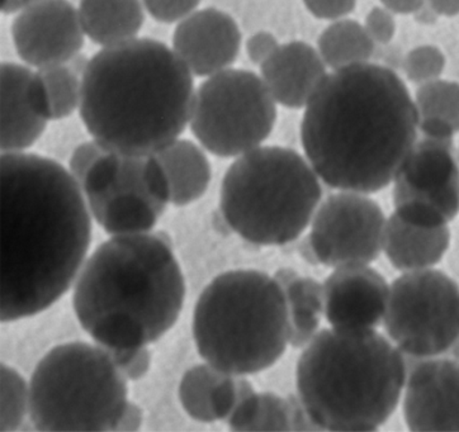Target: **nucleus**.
<instances>
[{
    "label": "nucleus",
    "instance_id": "1",
    "mask_svg": "<svg viewBox=\"0 0 459 432\" xmlns=\"http://www.w3.org/2000/svg\"><path fill=\"white\" fill-rule=\"evenodd\" d=\"M2 323L50 308L74 283L91 241L81 186L59 162L3 152Z\"/></svg>",
    "mask_w": 459,
    "mask_h": 432
},
{
    "label": "nucleus",
    "instance_id": "2",
    "mask_svg": "<svg viewBox=\"0 0 459 432\" xmlns=\"http://www.w3.org/2000/svg\"><path fill=\"white\" fill-rule=\"evenodd\" d=\"M419 119L399 73L368 61L326 73L305 107L299 134L326 186L373 194L394 183L419 139Z\"/></svg>",
    "mask_w": 459,
    "mask_h": 432
},
{
    "label": "nucleus",
    "instance_id": "3",
    "mask_svg": "<svg viewBox=\"0 0 459 432\" xmlns=\"http://www.w3.org/2000/svg\"><path fill=\"white\" fill-rule=\"evenodd\" d=\"M195 96L193 73L173 48L136 37L91 57L82 76L79 115L106 149L150 156L185 133Z\"/></svg>",
    "mask_w": 459,
    "mask_h": 432
},
{
    "label": "nucleus",
    "instance_id": "4",
    "mask_svg": "<svg viewBox=\"0 0 459 432\" xmlns=\"http://www.w3.org/2000/svg\"><path fill=\"white\" fill-rule=\"evenodd\" d=\"M186 281L164 234L113 236L85 260L73 307L79 324L107 349L148 346L178 321Z\"/></svg>",
    "mask_w": 459,
    "mask_h": 432
},
{
    "label": "nucleus",
    "instance_id": "5",
    "mask_svg": "<svg viewBox=\"0 0 459 432\" xmlns=\"http://www.w3.org/2000/svg\"><path fill=\"white\" fill-rule=\"evenodd\" d=\"M405 354L375 329H325L305 346L297 393L320 430L375 431L405 388Z\"/></svg>",
    "mask_w": 459,
    "mask_h": 432
},
{
    "label": "nucleus",
    "instance_id": "6",
    "mask_svg": "<svg viewBox=\"0 0 459 432\" xmlns=\"http://www.w3.org/2000/svg\"><path fill=\"white\" fill-rule=\"evenodd\" d=\"M192 329L198 354L210 366L232 376L264 372L290 345L286 297L265 272H222L195 303Z\"/></svg>",
    "mask_w": 459,
    "mask_h": 432
},
{
    "label": "nucleus",
    "instance_id": "7",
    "mask_svg": "<svg viewBox=\"0 0 459 432\" xmlns=\"http://www.w3.org/2000/svg\"><path fill=\"white\" fill-rule=\"evenodd\" d=\"M319 179L295 150L259 146L230 165L220 210L243 240L281 246L297 240L314 219L323 197Z\"/></svg>",
    "mask_w": 459,
    "mask_h": 432
},
{
    "label": "nucleus",
    "instance_id": "8",
    "mask_svg": "<svg viewBox=\"0 0 459 432\" xmlns=\"http://www.w3.org/2000/svg\"><path fill=\"white\" fill-rule=\"evenodd\" d=\"M127 382L103 346H55L30 376V421L44 432L113 431L128 402Z\"/></svg>",
    "mask_w": 459,
    "mask_h": 432
},
{
    "label": "nucleus",
    "instance_id": "9",
    "mask_svg": "<svg viewBox=\"0 0 459 432\" xmlns=\"http://www.w3.org/2000/svg\"><path fill=\"white\" fill-rule=\"evenodd\" d=\"M275 122L277 103L263 79L229 67L208 76L195 91L189 127L206 151L230 159L262 146Z\"/></svg>",
    "mask_w": 459,
    "mask_h": 432
},
{
    "label": "nucleus",
    "instance_id": "10",
    "mask_svg": "<svg viewBox=\"0 0 459 432\" xmlns=\"http://www.w3.org/2000/svg\"><path fill=\"white\" fill-rule=\"evenodd\" d=\"M78 184L91 217L111 236L152 231L170 203L169 182L155 155L106 150Z\"/></svg>",
    "mask_w": 459,
    "mask_h": 432
},
{
    "label": "nucleus",
    "instance_id": "11",
    "mask_svg": "<svg viewBox=\"0 0 459 432\" xmlns=\"http://www.w3.org/2000/svg\"><path fill=\"white\" fill-rule=\"evenodd\" d=\"M385 333L406 357H442L459 335V286L429 268L403 272L390 286Z\"/></svg>",
    "mask_w": 459,
    "mask_h": 432
},
{
    "label": "nucleus",
    "instance_id": "12",
    "mask_svg": "<svg viewBox=\"0 0 459 432\" xmlns=\"http://www.w3.org/2000/svg\"><path fill=\"white\" fill-rule=\"evenodd\" d=\"M385 222L382 208L367 194L335 193L315 212L310 235L302 244L304 255L333 269L369 265L384 251Z\"/></svg>",
    "mask_w": 459,
    "mask_h": 432
},
{
    "label": "nucleus",
    "instance_id": "13",
    "mask_svg": "<svg viewBox=\"0 0 459 432\" xmlns=\"http://www.w3.org/2000/svg\"><path fill=\"white\" fill-rule=\"evenodd\" d=\"M394 213L410 225L448 226L459 214V158L455 141H416L394 180Z\"/></svg>",
    "mask_w": 459,
    "mask_h": 432
},
{
    "label": "nucleus",
    "instance_id": "14",
    "mask_svg": "<svg viewBox=\"0 0 459 432\" xmlns=\"http://www.w3.org/2000/svg\"><path fill=\"white\" fill-rule=\"evenodd\" d=\"M11 32L18 56L35 69L67 64L84 46L79 12L69 0H38L17 14Z\"/></svg>",
    "mask_w": 459,
    "mask_h": 432
},
{
    "label": "nucleus",
    "instance_id": "15",
    "mask_svg": "<svg viewBox=\"0 0 459 432\" xmlns=\"http://www.w3.org/2000/svg\"><path fill=\"white\" fill-rule=\"evenodd\" d=\"M412 359L403 402L409 430L459 431V361L443 355Z\"/></svg>",
    "mask_w": 459,
    "mask_h": 432
},
{
    "label": "nucleus",
    "instance_id": "16",
    "mask_svg": "<svg viewBox=\"0 0 459 432\" xmlns=\"http://www.w3.org/2000/svg\"><path fill=\"white\" fill-rule=\"evenodd\" d=\"M237 21L216 8L195 11L177 24L173 50L193 76L208 78L234 65L240 54Z\"/></svg>",
    "mask_w": 459,
    "mask_h": 432
},
{
    "label": "nucleus",
    "instance_id": "17",
    "mask_svg": "<svg viewBox=\"0 0 459 432\" xmlns=\"http://www.w3.org/2000/svg\"><path fill=\"white\" fill-rule=\"evenodd\" d=\"M325 318L336 329H376L384 321L390 286L369 265L335 268L324 283Z\"/></svg>",
    "mask_w": 459,
    "mask_h": 432
},
{
    "label": "nucleus",
    "instance_id": "18",
    "mask_svg": "<svg viewBox=\"0 0 459 432\" xmlns=\"http://www.w3.org/2000/svg\"><path fill=\"white\" fill-rule=\"evenodd\" d=\"M259 67L260 78L275 103L296 110L307 106L327 73L317 48L304 41L280 45Z\"/></svg>",
    "mask_w": 459,
    "mask_h": 432
},
{
    "label": "nucleus",
    "instance_id": "19",
    "mask_svg": "<svg viewBox=\"0 0 459 432\" xmlns=\"http://www.w3.org/2000/svg\"><path fill=\"white\" fill-rule=\"evenodd\" d=\"M33 72L15 63H3L0 67L2 85V152H23L35 145L48 127L30 99V84Z\"/></svg>",
    "mask_w": 459,
    "mask_h": 432
},
{
    "label": "nucleus",
    "instance_id": "20",
    "mask_svg": "<svg viewBox=\"0 0 459 432\" xmlns=\"http://www.w3.org/2000/svg\"><path fill=\"white\" fill-rule=\"evenodd\" d=\"M250 382L210 364L186 370L179 384V401L186 415L195 421H228Z\"/></svg>",
    "mask_w": 459,
    "mask_h": 432
},
{
    "label": "nucleus",
    "instance_id": "21",
    "mask_svg": "<svg viewBox=\"0 0 459 432\" xmlns=\"http://www.w3.org/2000/svg\"><path fill=\"white\" fill-rule=\"evenodd\" d=\"M452 244L449 226L425 229L410 225L394 213L385 222L384 251L391 264L403 272L434 268Z\"/></svg>",
    "mask_w": 459,
    "mask_h": 432
},
{
    "label": "nucleus",
    "instance_id": "22",
    "mask_svg": "<svg viewBox=\"0 0 459 432\" xmlns=\"http://www.w3.org/2000/svg\"><path fill=\"white\" fill-rule=\"evenodd\" d=\"M143 0H81L79 18L85 36L102 48L136 39L143 22Z\"/></svg>",
    "mask_w": 459,
    "mask_h": 432
},
{
    "label": "nucleus",
    "instance_id": "23",
    "mask_svg": "<svg viewBox=\"0 0 459 432\" xmlns=\"http://www.w3.org/2000/svg\"><path fill=\"white\" fill-rule=\"evenodd\" d=\"M155 156L167 174L171 204L185 207L204 197L212 168L200 146L191 140L178 139Z\"/></svg>",
    "mask_w": 459,
    "mask_h": 432
},
{
    "label": "nucleus",
    "instance_id": "24",
    "mask_svg": "<svg viewBox=\"0 0 459 432\" xmlns=\"http://www.w3.org/2000/svg\"><path fill=\"white\" fill-rule=\"evenodd\" d=\"M274 278L283 290L289 308L290 345L305 348L319 333L325 315L324 284L287 268L280 269Z\"/></svg>",
    "mask_w": 459,
    "mask_h": 432
},
{
    "label": "nucleus",
    "instance_id": "25",
    "mask_svg": "<svg viewBox=\"0 0 459 432\" xmlns=\"http://www.w3.org/2000/svg\"><path fill=\"white\" fill-rule=\"evenodd\" d=\"M30 99L36 110L48 121L70 117L81 106L82 78L66 64L41 67L33 73Z\"/></svg>",
    "mask_w": 459,
    "mask_h": 432
},
{
    "label": "nucleus",
    "instance_id": "26",
    "mask_svg": "<svg viewBox=\"0 0 459 432\" xmlns=\"http://www.w3.org/2000/svg\"><path fill=\"white\" fill-rule=\"evenodd\" d=\"M226 422L232 431H292V396L281 398L271 392L258 393L250 385Z\"/></svg>",
    "mask_w": 459,
    "mask_h": 432
},
{
    "label": "nucleus",
    "instance_id": "27",
    "mask_svg": "<svg viewBox=\"0 0 459 432\" xmlns=\"http://www.w3.org/2000/svg\"><path fill=\"white\" fill-rule=\"evenodd\" d=\"M317 51L329 69L368 63L376 51V44L370 39L364 24L351 18L333 21L317 39Z\"/></svg>",
    "mask_w": 459,
    "mask_h": 432
},
{
    "label": "nucleus",
    "instance_id": "28",
    "mask_svg": "<svg viewBox=\"0 0 459 432\" xmlns=\"http://www.w3.org/2000/svg\"><path fill=\"white\" fill-rule=\"evenodd\" d=\"M420 117H440L459 133V82L436 79L419 85L414 97Z\"/></svg>",
    "mask_w": 459,
    "mask_h": 432
},
{
    "label": "nucleus",
    "instance_id": "29",
    "mask_svg": "<svg viewBox=\"0 0 459 432\" xmlns=\"http://www.w3.org/2000/svg\"><path fill=\"white\" fill-rule=\"evenodd\" d=\"M30 412V384L13 367L2 364L0 431L18 430Z\"/></svg>",
    "mask_w": 459,
    "mask_h": 432
},
{
    "label": "nucleus",
    "instance_id": "30",
    "mask_svg": "<svg viewBox=\"0 0 459 432\" xmlns=\"http://www.w3.org/2000/svg\"><path fill=\"white\" fill-rule=\"evenodd\" d=\"M446 56L439 48L421 45L410 50L403 57V70L409 82L416 85L436 81L446 69Z\"/></svg>",
    "mask_w": 459,
    "mask_h": 432
},
{
    "label": "nucleus",
    "instance_id": "31",
    "mask_svg": "<svg viewBox=\"0 0 459 432\" xmlns=\"http://www.w3.org/2000/svg\"><path fill=\"white\" fill-rule=\"evenodd\" d=\"M116 366L127 381L137 382L149 373L152 367V352L148 346L130 349H108Z\"/></svg>",
    "mask_w": 459,
    "mask_h": 432
},
{
    "label": "nucleus",
    "instance_id": "32",
    "mask_svg": "<svg viewBox=\"0 0 459 432\" xmlns=\"http://www.w3.org/2000/svg\"><path fill=\"white\" fill-rule=\"evenodd\" d=\"M202 0H143V7L159 23H177L197 11Z\"/></svg>",
    "mask_w": 459,
    "mask_h": 432
},
{
    "label": "nucleus",
    "instance_id": "33",
    "mask_svg": "<svg viewBox=\"0 0 459 432\" xmlns=\"http://www.w3.org/2000/svg\"><path fill=\"white\" fill-rule=\"evenodd\" d=\"M364 29L376 45H388L396 35L394 14L384 5L373 7L364 21Z\"/></svg>",
    "mask_w": 459,
    "mask_h": 432
},
{
    "label": "nucleus",
    "instance_id": "34",
    "mask_svg": "<svg viewBox=\"0 0 459 432\" xmlns=\"http://www.w3.org/2000/svg\"><path fill=\"white\" fill-rule=\"evenodd\" d=\"M302 2L316 20L333 22L353 13L358 0H302Z\"/></svg>",
    "mask_w": 459,
    "mask_h": 432
},
{
    "label": "nucleus",
    "instance_id": "35",
    "mask_svg": "<svg viewBox=\"0 0 459 432\" xmlns=\"http://www.w3.org/2000/svg\"><path fill=\"white\" fill-rule=\"evenodd\" d=\"M280 48L277 37L268 30H259L247 39L245 50L254 65H262Z\"/></svg>",
    "mask_w": 459,
    "mask_h": 432
},
{
    "label": "nucleus",
    "instance_id": "36",
    "mask_svg": "<svg viewBox=\"0 0 459 432\" xmlns=\"http://www.w3.org/2000/svg\"><path fill=\"white\" fill-rule=\"evenodd\" d=\"M106 150L108 149H106L102 143H98L94 139L82 143L76 147L69 161V171L74 177L76 182L81 179L82 174L93 164L98 156L102 155Z\"/></svg>",
    "mask_w": 459,
    "mask_h": 432
},
{
    "label": "nucleus",
    "instance_id": "37",
    "mask_svg": "<svg viewBox=\"0 0 459 432\" xmlns=\"http://www.w3.org/2000/svg\"><path fill=\"white\" fill-rule=\"evenodd\" d=\"M419 134L428 140L439 141V143H453L455 133L448 121L440 117H420L419 119Z\"/></svg>",
    "mask_w": 459,
    "mask_h": 432
},
{
    "label": "nucleus",
    "instance_id": "38",
    "mask_svg": "<svg viewBox=\"0 0 459 432\" xmlns=\"http://www.w3.org/2000/svg\"><path fill=\"white\" fill-rule=\"evenodd\" d=\"M143 424V410L139 404L128 401L124 412L119 416L117 424L113 431L134 432L140 430Z\"/></svg>",
    "mask_w": 459,
    "mask_h": 432
},
{
    "label": "nucleus",
    "instance_id": "39",
    "mask_svg": "<svg viewBox=\"0 0 459 432\" xmlns=\"http://www.w3.org/2000/svg\"><path fill=\"white\" fill-rule=\"evenodd\" d=\"M381 4L394 14H415L427 0H379Z\"/></svg>",
    "mask_w": 459,
    "mask_h": 432
},
{
    "label": "nucleus",
    "instance_id": "40",
    "mask_svg": "<svg viewBox=\"0 0 459 432\" xmlns=\"http://www.w3.org/2000/svg\"><path fill=\"white\" fill-rule=\"evenodd\" d=\"M439 17H455L459 14V0H427Z\"/></svg>",
    "mask_w": 459,
    "mask_h": 432
},
{
    "label": "nucleus",
    "instance_id": "41",
    "mask_svg": "<svg viewBox=\"0 0 459 432\" xmlns=\"http://www.w3.org/2000/svg\"><path fill=\"white\" fill-rule=\"evenodd\" d=\"M38 0H2V13L14 14L20 13L24 8L30 7Z\"/></svg>",
    "mask_w": 459,
    "mask_h": 432
},
{
    "label": "nucleus",
    "instance_id": "42",
    "mask_svg": "<svg viewBox=\"0 0 459 432\" xmlns=\"http://www.w3.org/2000/svg\"><path fill=\"white\" fill-rule=\"evenodd\" d=\"M415 20L418 21L419 23L421 24H434L437 22V15L436 12L433 11V8L430 7L428 3H425L424 5L414 14Z\"/></svg>",
    "mask_w": 459,
    "mask_h": 432
},
{
    "label": "nucleus",
    "instance_id": "43",
    "mask_svg": "<svg viewBox=\"0 0 459 432\" xmlns=\"http://www.w3.org/2000/svg\"><path fill=\"white\" fill-rule=\"evenodd\" d=\"M90 61L91 59H88V57L84 56V55L78 54L75 55V56L73 57V59L70 60L66 65L69 66L70 69H72L73 72H74L76 75L79 76V78H82V76L84 75L88 65H90Z\"/></svg>",
    "mask_w": 459,
    "mask_h": 432
},
{
    "label": "nucleus",
    "instance_id": "44",
    "mask_svg": "<svg viewBox=\"0 0 459 432\" xmlns=\"http://www.w3.org/2000/svg\"><path fill=\"white\" fill-rule=\"evenodd\" d=\"M449 354H451L453 359L459 361V335L455 344H453L451 350H449Z\"/></svg>",
    "mask_w": 459,
    "mask_h": 432
}]
</instances>
